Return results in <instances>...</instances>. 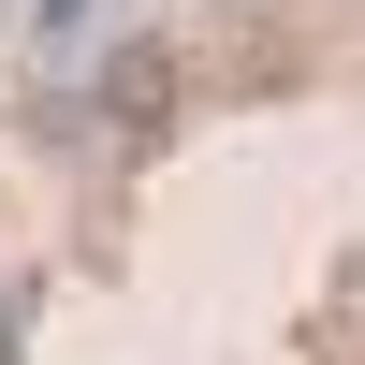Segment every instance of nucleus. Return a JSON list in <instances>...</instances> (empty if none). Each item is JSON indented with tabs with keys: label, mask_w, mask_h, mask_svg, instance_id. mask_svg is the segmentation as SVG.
Listing matches in <instances>:
<instances>
[{
	"label": "nucleus",
	"mask_w": 365,
	"mask_h": 365,
	"mask_svg": "<svg viewBox=\"0 0 365 365\" xmlns=\"http://www.w3.org/2000/svg\"><path fill=\"white\" fill-rule=\"evenodd\" d=\"M161 103H175V58L161 44H117L103 58V117H161Z\"/></svg>",
	"instance_id": "nucleus-1"
},
{
	"label": "nucleus",
	"mask_w": 365,
	"mask_h": 365,
	"mask_svg": "<svg viewBox=\"0 0 365 365\" xmlns=\"http://www.w3.org/2000/svg\"><path fill=\"white\" fill-rule=\"evenodd\" d=\"M0 336H15V322H0Z\"/></svg>",
	"instance_id": "nucleus-3"
},
{
	"label": "nucleus",
	"mask_w": 365,
	"mask_h": 365,
	"mask_svg": "<svg viewBox=\"0 0 365 365\" xmlns=\"http://www.w3.org/2000/svg\"><path fill=\"white\" fill-rule=\"evenodd\" d=\"M44 15H73V0H44Z\"/></svg>",
	"instance_id": "nucleus-2"
}]
</instances>
